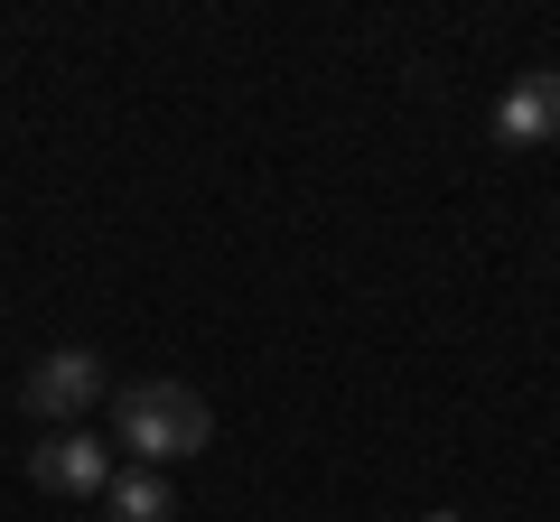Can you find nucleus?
<instances>
[{
    "label": "nucleus",
    "instance_id": "f03ea898",
    "mask_svg": "<svg viewBox=\"0 0 560 522\" xmlns=\"http://www.w3.org/2000/svg\"><path fill=\"white\" fill-rule=\"evenodd\" d=\"M94 392H103V364L84 355V345H57V355H38V364H28V382H20V402L38 411V420H75Z\"/></svg>",
    "mask_w": 560,
    "mask_h": 522
},
{
    "label": "nucleus",
    "instance_id": "39448f33",
    "mask_svg": "<svg viewBox=\"0 0 560 522\" xmlns=\"http://www.w3.org/2000/svg\"><path fill=\"white\" fill-rule=\"evenodd\" d=\"M103 503H113V522H168L178 513V495L160 485V466H121V476L103 485Z\"/></svg>",
    "mask_w": 560,
    "mask_h": 522
},
{
    "label": "nucleus",
    "instance_id": "f257e3e1",
    "mask_svg": "<svg viewBox=\"0 0 560 522\" xmlns=\"http://www.w3.org/2000/svg\"><path fill=\"white\" fill-rule=\"evenodd\" d=\"M113 420H121V448H131V466L206 458V439H215V411H206V392H187L178 373L131 382V392L113 402Z\"/></svg>",
    "mask_w": 560,
    "mask_h": 522
},
{
    "label": "nucleus",
    "instance_id": "423d86ee",
    "mask_svg": "<svg viewBox=\"0 0 560 522\" xmlns=\"http://www.w3.org/2000/svg\"><path fill=\"white\" fill-rule=\"evenodd\" d=\"M430 522H458V513H430Z\"/></svg>",
    "mask_w": 560,
    "mask_h": 522
},
{
    "label": "nucleus",
    "instance_id": "7ed1b4c3",
    "mask_svg": "<svg viewBox=\"0 0 560 522\" xmlns=\"http://www.w3.org/2000/svg\"><path fill=\"white\" fill-rule=\"evenodd\" d=\"M495 141H504V150H541V141H560V75H551V66H533V75L504 84V103H495Z\"/></svg>",
    "mask_w": 560,
    "mask_h": 522
},
{
    "label": "nucleus",
    "instance_id": "20e7f679",
    "mask_svg": "<svg viewBox=\"0 0 560 522\" xmlns=\"http://www.w3.org/2000/svg\"><path fill=\"white\" fill-rule=\"evenodd\" d=\"M28 476H38L47 495H103V485H113V448L84 439V429H57L47 448H28Z\"/></svg>",
    "mask_w": 560,
    "mask_h": 522
}]
</instances>
